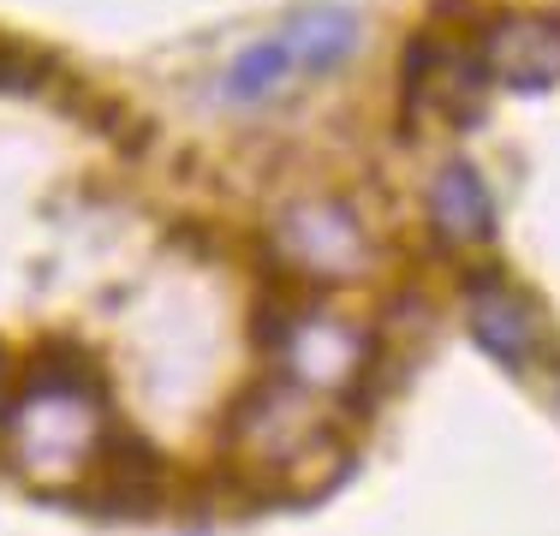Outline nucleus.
I'll return each instance as SVG.
<instances>
[{"label": "nucleus", "instance_id": "obj_1", "mask_svg": "<svg viewBox=\"0 0 560 536\" xmlns=\"http://www.w3.org/2000/svg\"><path fill=\"white\" fill-rule=\"evenodd\" d=\"M114 435L108 418V387L84 346L55 340L19 370V387L0 406V447H7L12 471L48 494L84 489L96 471L102 447Z\"/></svg>", "mask_w": 560, "mask_h": 536}, {"label": "nucleus", "instance_id": "obj_2", "mask_svg": "<svg viewBox=\"0 0 560 536\" xmlns=\"http://www.w3.org/2000/svg\"><path fill=\"white\" fill-rule=\"evenodd\" d=\"M257 340L275 352L287 382H299L316 399H352L376 375L382 334L370 322L335 311L316 299H280L257 311Z\"/></svg>", "mask_w": 560, "mask_h": 536}, {"label": "nucleus", "instance_id": "obj_3", "mask_svg": "<svg viewBox=\"0 0 560 536\" xmlns=\"http://www.w3.org/2000/svg\"><path fill=\"white\" fill-rule=\"evenodd\" d=\"M328 447H335V429H328L316 394H304L287 375H269L250 394H238L233 418H226V453H233L238 471L299 477Z\"/></svg>", "mask_w": 560, "mask_h": 536}, {"label": "nucleus", "instance_id": "obj_4", "mask_svg": "<svg viewBox=\"0 0 560 536\" xmlns=\"http://www.w3.org/2000/svg\"><path fill=\"white\" fill-rule=\"evenodd\" d=\"M269 250L280 257V268L299 280H311V287H346V280H358L376 257V245H370V226L364 214H358L346 197H299V203H287L275 214L269 226Z\"/></svg>", "mask_w": 560, "mask_h": 536}, {"label": "nucleus", "instance_id": "obj_5", "mask_svg": "<svg viewBox=\"0 0 560 536\" xmlns=\"http://www.w3.org/2000/svg\"><path fill=\"white\" fill-rule=\"evenodd\" d=\"M459 304H465L471 340L483 346L506 375H530L555 352L549 311H542L537 292H525L506 268H471V275L459 280Z\"/></svg>", "mask_w": 560, "mask_h": 536}, {"label": "nucleus", "instance_id": "obj_6", "mask_svg": "<svg viewBox=\"0 0 560 536\" xmlns=\"http://www.w3.org/2000/svg\"><path fill=\"white\" fill-rule=\"evenodd\" d=\"M489 84L542 96L560 84V12H495L471 36Z\"/></svg>", "mask_w": 560, "mask_h": 536}, {"label": "nucleus", "instance_id": "obj_7", "mask_svg": "<svg viewBox=\"0 0 560 536\" xmlns=\"http://www.w3.org/2000/svg\"><path fill=\"white\" fill-rule=\"evenodd\" d=\"M423 214H430L435 245H447V250H489L495 245V226H501L495 221V191H489V179L465 155H453L435 167Z\"/></svg>", "mask_w": 560, "mask_h": 536}, {"label": "nucleus", "instance_id": "obj_8", "mask_svg": "<svg viewBox=\"0 0 560 536\" xmlns=\"http://www.w3.org/2000/svg\"><path fill=\"white\" fill-rule=\"evenodd\" d=\"M167 489V459L150 447L143 435H108V447H102L96 471L84 477V501L102 506V513H143V506H155Z\"/></svg>", "mask_w": 560, "mask_h": 536}, {"label": "nucleus", "instance_id": "obj_9", "mask_svg": "<svg viewBox=\"0 0 560 536\" xmlns=\"http://www.w3.org/2000/svg\"><path fill=\"white\" fill-rule=\"evenodd\" d=\"M280 36H287L292 60H299V78H328L335 66H346L358 54L364 24H358V12L335 7V0H316V7L292 12V19L280 24Z\"/></svg>", "mask_w": 560, "mask_h": 536}, {"label": "nucleus", "instance_id": "obj_10", "mask_svg": "<svg viewBox=\"0 0 560 536\" xmlns=\"http://www.w3.org/2000/svg\"><path fill=\"white\" fill-rule=\"evenodd\" d=\"M299 78V60H292L287 36H262V43H250L245 54H238L233 66H226V102L250 107V102H269V96H287V84Z\"/></svg>", "mask_w": 560, "mask_h": 536}, {"label": "nucleus", "instance_id": "obj_11", "mask_svg": "<svg viewBox=\"0 0 560 536\" xmlns=\"http://www.w3.org/2000/svg\"><path fill=\"white\" fill-rule=\"evenodd\" d=\"M43 72H48L43 54H31V48L0 36V90H7V96H31V90L43 84Z\"/></svg>", "mask_w": 560, "mask_h": 536}, {"label": "nucleus", "instance_id": "obj_12", "mask_svg": "<svg viewBox=\"0 0 560 536\" xmlns=\"http://www.w3.org/2000/svg\"><path fill=\"white\" fill-rule=\"evenodd\" d=\"M555 406H560V364H555Z\"/></svg>", "mask_w": 560, "mask_h": 536}]
</instances>
